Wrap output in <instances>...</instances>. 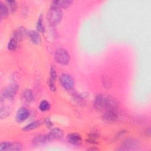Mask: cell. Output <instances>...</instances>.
Returning <instances> with one entry per match:
<instances>
[{
  "mask_svg": "<svg viewBox=\"0 0 151 151\" xmlns=\"http://www.w3.org/2000/svg\"><path fill=\"white\" fill-rule=\"evenodd\" d=\"M94 106L99 110L116 109L118 106V102L116 99L110 96L99 94L94 99Z\"/></svg>",
  "mask_w": 151,
  "mask_h": 151,
  "instance_id": "6da1fadb",
  "label": "cell"
},
{
  "mask_svg": "<svg viewBox=\"0 0 151 151\" xmlns=\"http://www.w3.org/2000/svg\"><path fill=\"white\" fill-rule=\"evenodd\" d=\"M63 17V12L60 8L51 5L47 13V18L49 22L52 25H56L61 21Z\"/></svg>",
  "mask_w": 151,
  "mask_h": 151,
  "instance_id": "7a4b0ae2",
  "label": "cell"
},
{
  "mask_svg": "<svg viewBox=\"0 0 151 151\" xmlns=\"http://www.w3.org/2000/svg\"><path fill=\"white\" fill-rule=\"evenodd\" d=\"M19 87L16 83L11 84L8 86L2 91L1 94V101L8 100L11 101L13 100L14 96H15Z\"/></svg>",
  "mask_w": 151,
  "mask_h": 151,
  "instance_id": "3957f363",
  "label": "cell"
},
{
  "mask_svg": "<svg viewBox=\"0 0 151 151\" xmlns=\"http://www.w3.org/2000/svg\"><path fill=\"white\" fill-rule=\"evenodd\" d=\"M55 61L61 65H67L70 61V55L67 51L63 48H58L55 52Z\"/></svg>",
  "mask_w": 151,
  "mask_h": 151,
  "instance_id": "277c9868",
  "label": "cell"
},
{
  "mask_svg": "<svg viewBox=\"0 0 151 151\" xmlns=\"http://www.w3.org/2000/svg\"><path fill=\"white\" fill-rule=\"evenodd\" d=\"M60 82L61 86L67 90H71L74 87V79L68 74H61L60 77Z\"/></svg>",
  "mask_w": 151,
  "mask_h": 151,
  "instance_id": "5b68a950",
  "label": "cell"
},
{
  "mask_svg": "<svg viewBox=\"0 0 151 151\" xmlns=\"http://www.w3.org/2000/svg\"><path fill=\"white\" fill-rule=\"evenodd\" d=\"M102 119L106 123H114L118 119V114L116 109H107L103 113Z\"/></svg>",
  "mask_w": 151,
  "mask_h": 151,
  "instance_id": "8992f818",
  "label": "cell"
},
{
  "mask_svg": "<svg viewBox=\"0 0 151 151\" xmlns=\"http://www.w3.org/2000/svg\"><path fill=\"white\" fill-rule=\"evenodd\" d=\"M29 112L28 109L25 107L20 108L16 114V120L18 123L22 122L25 121L29 116Z\"/></svg>",
  "mask_w": 151,
  "mask_h": 151,
  "instance_id": "52a82bcc",
  "label": "cell"
},
{
  "mask_svg": "<svg viewBox=\"0 0 151 151\" xmlns=\"http://www.w3.org/2000/svg\"><path fill=\"white\" fill-rule=\"evenodd\" d=\"M64 136L63 131L59 128L52 129L48 134L50 140L53 139H60L63 138Z\"/></svg>",
  "mask_w": 151,
  "mask_h": 151,
  "instance_id": "ba28073f",
  "label": "cell"
},
{
  "mask_svg": "<svg viewBox=\"0 0 151 151\" xmlns=\"http://www.w3.org/2000/svg\"><path fill=\"white\" fill-rule=\"evenodd\" d=\"M50 140L48 135H39L35 137L32 141V143L34 146H41Z\"/></svg>",
  "mask_w": 151,
  "mask_h": 151,
  "instance_id": "9c48e42d",
  "label": "cell"
},
{
  "mask_svg": "<svg viewBox=\"0 0 151 151\" xmlns=\"http://www.w3.org/2000/svg\"><path fill=\"white\" fill-rule=\"evenodd\" d=\"M26 34H27V31L25 28L22 27H20L14 32L13 35V38L15 39L17 41H20L25 37Z\"/></svg>",
  "mask_w": 151,
  "mask_h": 151,
  "instance_id": "30bf717a",
  "label": "cell"
},
{
  "mask_svg": "<svg viewBox=\"0 0 151 151\" xmlns=\"http://www.w3.org/2000/svg\"><path fill=\"white\" fill-rule=\"evenodd\" d=\"M67 140L71 144L78 145L81 142V137L77 133H70L67 136Z\"/></svg>",
  "mask_w": 151,
  "mask_h": 151,
  "instance_id": "8fae6325",
  "label": "cell"
},
{
  "mask_svg": "<svg viewBox=\"0 0 151 151\" xmlns=\"http://www.w3.org/2000/svg\"><path fill=\"white\" fill-rule=\"evenodd\" d=\"M28 35L29 37V38L31 41L35 44H40L41 41V37L39 34V33L36 31H30L28 32Z\"/></svg>",
  "mask_w": 151,
  "mask_h": 151,
  "instance_id": "7c38bea8",
  "label": "cell"
},
{
  "mask_svg": "<svg viewBox=\"0 0 151 151\" xmlns=\"http://www.w3.org/2000/svg\"><path fill=\"white\" fill-rule=\"evenodd\" d=\"M73 2L72 1H54L51 3V5L56 6L59 8H67L68 7L71 3Z\"/></svg>",
  "mask_w": 151,
  "mask_h": 151,
  "instance_id": "4fadbf2b",
  "label": "cell"
},
{
  "mask_svg": "<svg viewBox=\"0 0 151 151\" xmlns=\"http://www.w3.org/2000/svg\"><path fill=\"white\" fill-rule=\"evenodd\" d=\"M22 99L27 103L31 102L34 99V95L31 90L29 89L25 90L22 94Z\"/></svg>",
  "mask_w": 151,
  "mask_h": 151,
  "instance_id": "5bb4252c",
  "label": "cell"
},
{
  "mask_svg": "<svg viewBox=\"0 0 151 151\" xmlns=\"http://www.w3.org/2000/svg\"><path fill=\"white\" fill-rule=\"evenodd\" d=\"M12 111V109L9 106H1V110H0V117L1 119L5 118L8 115L11 114V112Z\"/></svg>",
  "mask_w": 151,
  "mask_h": 151,
  "instance_id": "9a60e30c",
  "label": "cell"
},
{
  "mask_svg": "<svg viewBox=\"0 0 151 151\" xmlns=\"http://www.w3.org/2000/svg\"><path fill=\"white\" fill-rule=\"evenodd\" d=\"M40 124H41V122L40 120H35V121H34V122L30 123L29 124L26 125L25 127H24L23 130L28 131V130L35 129L38 127L40 126Z\"/></svg>",
  "mask_w": 151,
  "mask_h": 151,
  "instance_id": "2e32d148",
  "label": "cell"
},
{
  "mask_svg": "<svg viewBox=\"0 0 151 151\" xmlns=\"http://www.w3.org/2000/svg\"><path fill=\"white\" fill-rule=\"evenodd\" d=\"M136 142L134 141L133 139H127L124 142L122 147H124L125 149H129L130 148L136 147Z\"/></svg>",
  "mask_w": 151,
  "mask_h": 151,
  "instance_id": "e0dca14e",
  "label": "cell"
},
{
  "mask_svg": "<svg viewBox=\"0 0 151 151\" xmlns=\"http://www.w3.org/2000/svg\"><path fill=\"white\" fill-rule=\"evenodd\" d=\"M50 108V104L47 100H42L41 101L39 105V109L42 111L48 110Z\"/></svg>",
  "mask_w": 151,
  "mask_h": 151,
  "instance_id": "ac0fdd59",
  "label": "cell"
},
{
  "mask_svg": "<svg viewBox=\"0 0 151 151\" xmlns=\"http://www.w3.org/2000/svg\"><path fill=\"white\" fill-rule=\"evenodd\" d=\"M17 42L18 41L14 39L13 37L9 40L8 44V48L11 51H14L16 49L17 47Z\"/></svg>",
  "mask_w": 151,
  "mask_h": 151,
  "instance_id": "d6986e66",
  "label": "cell"
},
{
  "mask_svg": "<svg viewBox=\"0 0 151 151\" xmlns=\"http://www.w3.org/2000/svg\"><path fill=\"white\" fill-rule=\"evenodd\" d=\"M0 11H1V19H2V18H4V17H5L8 15V8L2 2L1 3Z\"/></svg>",
  "mask_w": 151,
  "mask_h": 151,
  "instance_id": "ffe728a7",
  "label": "cell"
},
{
  "mask_svg": "<svg viewBox=\"0 0 151 151\" xmlns=\"http://www.w3.org/2000/svg\"><path fill=\"white\" fill-rule=\"evenodd\" d=\"M56 78H57V73H56V71H55L54 67L52 66V67H51V68H50V78H49V81H48L54 83V81H55Z\"/></svg>",
  "mask_w": 151,
  "mask_h": 151,
  "instance_id": "44dd1931",
  "label": "cell"
},
{
  "mask_svg": "<svg viewBox=\"0 0 151 151\" xmlns=\"http://www.w3.org/2000/svg\"><path fill=\"white\" fill-rule=\"evenodd\" d=\"M37 29H38V31H40V32H44L45 30L44 27V24H43V20H42V16L40 15L38 20L37 21Z\"/></svg>",
  "mask_w": 151,
  "mask_h": 151,
  "instance_id": "7402d4cb",
  "label": "cell"
},
{
  "mask_svg": "<svg viewBox=\"0 0 151 151\" xmlns=\"http://www.w3.org/2000/svg\"><path fill=\"white\" fill-rule=\"evenodd\" d=\"M21 147H22V146L19 143L10 142V145L9 147L8 150H19L21 149Z\"/></svg>",
  "mask_w": 151,
  "mask_h": 151,
  "instance_id": "603a6c76",
  "label": "cell"
},
{
  "mask_svg": "<svg viewBox=\"0 0 151 151\" xmlns=\"http://www.w3.org/2000/svg\"><path fill=\"white\" fill-rule=\"evenodd\" d=\"M8 8L9 9L11 12H14L15 11L17 8V4L16 2L14 1H7L6 2Z\"/></svg>",
  "mask_w": 151,
  "mask_h": 151,
  "instance_id": "cb8c5ba5",
  "label": "cell"
},
{
  "mask_svg": "<svg viewBox=\"0 0 151 151\" xmlns=\"http://www.w3.org/2000/svg\"><path fill=\"white\" fill-rule=\"evenodd\" d=\"M10 145V142H2L0 145V150H8Z\"/></svg>",
  "mask_w": 151,
  "mask_h": 151,
  "instance_id": "d4e9b609",
  "label": "cell"
},
{
  "mask_svg": "<svg viewBox=\"0 0 151 151\" xmlns=\"http://www.w3.org/2000/svg\"><path fill=\"white\" fill-rule=\"evenodd\" d=\"M44 122H45V124H46V126H47V127H48L49 128L51 127L52 126V122H51L50 119L48 117H47V118L45 119Z\"/></svg>",
  "mask_w": 151,
  "mask_h": 151,
  "instance_id": "484cf974",
  "label": "cell"
}]
</instances>
